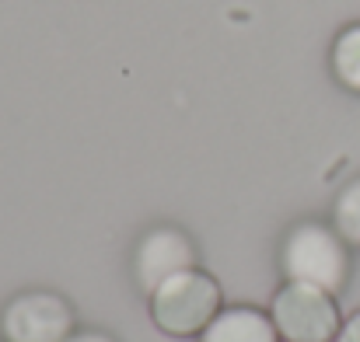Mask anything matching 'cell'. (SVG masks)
Instances as JSON below:
<instances>
[{
    "label": "cell",
    "instance_id": "cell-2",
    "mask_svg": "<svg viewBox=\"0 0 360 342\" xmlns=\"http://www.w3.org/2000/svg\"><path fill=\"white\" fill-rule=\"evenodd\" d=\"M221 311V287L203 269H186L165 279L150 294V318L165 336L193 339L200 336Z\"/></svg>",
    "mask_w": 360,
    "mask_h": 342
},
{
    "label": "cell",
    "instance_id": "cell-3",
    "mask_svg": "<svg viewBox=\"0 0 360 342\" xmlns=\"http://www.w3.org/2000/svg\"><path fill=\"white\" fill-rule=\"evenodd\" d=\"M269 318L283 342H336L343 325L336 294H326L308 283L280 287L273 297Z\"/></svg>",
    "mask_w": 360,
    "mask_h": 342
},
{
    "label": "cell",
    "instance_id": "cell-4",
    "mask_svg": "<svg viewBox=\"0 0 360 342\" xmlns=\"http://www.w3.org/2000/svg\"><path fill=\"white\" fill-rule=\"evenodd\" d=\"M0 336L4 342H63L74 336V311L56 294L28 290L4 308Z\"/></svg>",
    "mask_w": 360,
    "mask_h": 342
},
{
    "label": "cell",
    "instance_id": "cell-6",
    "mask_svg": "<svg viewBox=\"0 0 360 342\" xmlns=\"http://www.w3.org/2000/svg\"><path fill=\"white\" fill-rule=\"evenodd\" d=\"M200 342H280V332L259 308H221L200 332Z\"/></svg>",
    "mask_w": 360,
    "mask_h": 342
},
{
    "label": "cell",
    "instance_id": "cell-5",
    "mask_svg": "<svg viewBox=\"0 0 360 342\" xmlns=\"http://www.w3.org/2000/svg\"><path fill=\"white\" fill-rule=\"evenodd\" d=\"M196 265V248L193 241L175 228H158L150 230L140 248H136V283L140 290L150 297L165 279H172L175 272H186Z\"/></svg>",
    "mask_w": 360,
    "mask_h": 342
},
{
    "label": "cell",
    "instance_id": "cell-8",
    "mask_svg": "<svg viewBox=\"0 0 360 342\" xmlns=\"http://www.w3.org/2000/svg\"><path fill=\"white\" fill-rule=\"evenodd\" d=\"M333 221H336V234L347 244H360V178H354L333 206Z\"/></svg>",
    "mask_w": 360,
    "mask_h": 342
},
{
    "label": "cell",
    "instance_id": "cell-9",
    "mask_svg": "<svg viewBox=\"0 0 360 342\" xmlns=\"http://www.w3.org/2000/svg\"><path fill=\"white\" fill-rule=\"evenodd\" d=\"M336 342H360V311L357 315H350L343 325H340V336Z\"/></svg>",
    "mask_w": 360,
    "mask_h": 342
},
{
    "label": "cell",
    "instance_id": "cell-7",
    "mask_svg": "<svg viewBox=\"0 0 360 342\" xmlns=\"http://www.w3.org/2000/svg\"><path fill=\"white\" fill-rule=\"evenodd\" d=\"M333 74L347 91L360 95V21L336 35V42H333Z\"/></svg>",
    "mask_w": 360,
    "mask_h": 342
},
{
    "label": "cell",
    "instance_id": "cell-1",
    "mask_svg": "<svg viewBox=\"0 0 360 342\" xmlns=\"http://www.w3.org/2000/svg\"><path fill=\"white\" fill-rule=\"evenodd\" d=\"M280 269L287 283H308L326 294H340L350 276L347 241L326 224H297L280 248Z\"/></svg>",
    "mask_w": 360,
    "mask_h": 342
},
{
    "label": "cell",
    "instance_id": "cell-10",
    "mask_svg": "<svg viewBox=\"0 0 360 342\" xmlns=\"http://www.w3.org/2000/svg\"><path fill=\"white\" fill-rule=\"evenodd\" d=\"M63 342H116V339L105 336V332H74L70 339H63Z\"/></svg>",
    "mask_w": 360,
    "mask_h": 342
}]
</instances>
